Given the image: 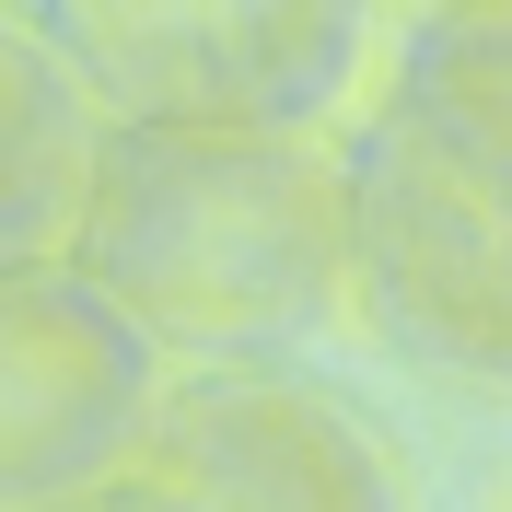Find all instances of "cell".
<instances>
[{"mask_svg":"<svg viewBox=\"0 0 512 512\" xmlns=\"http://www.w3.org/2000/svg\"><path fill=\"white\" fill-rule=\"evenodd\" d=\"M70 268L152 350H198V361L291 350L350 291V175L315 140L105 128Z\"/></svg>","mask_w":512,"mask_h":512,"instance_id":"cell-1","label":"cell"},{"mask_svg":"<svg viewBox=\"0 0 512 512\" xmlns=\"http://www.w3.org/2000/svg\"><path fill=\"white\" fill-rule=\"evenodd\" d=\"M35 35L117 128L303 140L361 70V12L338 0H47Z\"/></svg>","mask_w":512,"mask_h":512,"instance_id":"cell-2","label":"cell"},{"mask_svg":"<svg viewBox=\"0 0 512 512\" xmlns=\"http://www.w3.org/2000/svg\"><path fill=\"white\" fill-rule=\"evenodd\" d=\"M338 175L361 326L443 384H512V187L466 175L384 105L338 140Z\"/></svg>","mask_w":512,"mask_h":512,"instance_id":"cell-3","label":"cell"},{"mask_svg":"<svg viewBox=\"0 0 512 512\" xmlns=\"http://www.w3.org/2000/svg\"><path fill=\"white\" fill-rule=\"evenodd\" d=\"M152 361L163 350L70 256L59 268H0V396H12L0 489H12V512H59L82 489L140 478V454L163 431Z\"/></svg>","mask_w":512,"mask_h":512,"instance_id":"cell-4","label":"cell"},{"mask_svg":"<svg viewBox=\"0 0 512 512\" xmlns=\"http://www.w3.org/2000/svg\"><path fill=\"white\" fill-rule=\"evenodd\" d=\"M140 478L187 489L198 512H396L373 431L303 373H210L163 396Z\"/></svg>","mask_w":512,"mask_h":512,"instance_id":"cell-5","label":"cell"},{"mask_svg":"<svg viewBox=\"0 0 512 512\" xmlns=\"http://www.w3.org/2000/svg\"><path fill=\"white\" fill-rule=\"evenodd\" d=\"M0 117H12V140H0V268H59L117 117L70 82V59L35 35V12L0 24Z\"/></svg>","mask_w":512,"mask_h":512,"instance_id":"cell-6","label":"cell"},{"mask_svg":"<svg viewBox=\"0 0 512 512\" xmlns=\"http://www.w3.org/2000/svg\"><path fill=\"white\" fill-rule=\"evenodd\" d=\"M384 117H408L466 175L512 187V0L419 12L408 47H396V82H384Z\"/></svg>","mask_w":512,"mask_h":512,"instance_id":"cell-7","label":"cell"},{"mask_svg":"<svg viewBox=\"0 0 512 512\" xmlns=\"http://www.w3.org/2000/svg\"><path fill=\"white\" fill-rule=\"evenodd\" d=\"M59 512H198L187 489H163V478H117V489H82V501H59Z\"/></svg>","mask_w":512,"mask_h":512,"instance_id":"cell-8","label":"cell"}]
</instances>
